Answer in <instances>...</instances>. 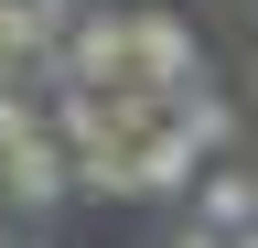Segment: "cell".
Here are the masks:
<instances>
[{
	"label": "cell",
	"instance_id": "1",
	"mask_svg": "<svg viewBox=\"0 0 258 248\" xmlns=\"http://www.w3.org/2000/svg\"><path fill=\"white\" fill-rule=\"evenodd\" d=\"M0 194H11V205H32V216L76 194V151L54 140V119H32L22 140H0Z\"/></svg>",
	"mask_w": 258,
	"mask_h": 248
},
{
	"label": "cell",
	"instance_id": "2",
	"mask_svg": "<svg viewBox=\"0 0 258 248\" xmlns=\"http://www.w3.org/2000/svg\"><path fill=\"white\" fill-rule=\"evenodd\" d=\"M64 86H129V11H76V33L54 43Z\"/></svg>",
	"mask_w": 258,
	"mask_h": 248
},
{
	"label": "cell",
	"instance_id": "3",
	"mask_svg": "<svg viewBox=\"0 0 258 248\" xmlns=\"http://www.w3.org/2000/svg\"><path fill=\"white\" fill-rule=\"evenodd\" d=\"M129 76L172 97V86H194V76H205V54H194V33H183L172 11H129Z\"/></svg>",
	"mask_w": 258,
	"mask_h": 248
},
{
	"label": "cell",
	"instance_id": "4",
	"mask_svg": "<svg viewBox=\"0 0 258 248\" xmlns=\"http://www.w3.org/2000/svg\"><path fill=\"white\" fill-rule=\"evenodd\" d=\"M194 173H205V151H194L172 119H161L151 140H129V183H140V194H194Z\"/></svg>",
	"mask_w": 258,
	"mask_h": 248
},
{
	"label": "cell",
	"instance_id": "5",
	"mask_svg": "<svg viewBox=\"0 0 258 248\" xmlns=\"http://www.w3.org/2000/svg\"><path fill=\"white\" fill-rule=\"evenodd\" d=\"M194 227H215V237L258 227V173H226V162H205V173H194Z\"/></svg>",
	"mask_w": 258,
	"mask_h": 248
},
{
	"label": "cell",
	"instance_id": "6",
	"mask_svg": "<svg viewBox=\"0 0 258 248\" xmlns=\"http://www.w3.org/2000/svg\"><path fill=\"white\" fill-rule=\"evenodd\" d=\"M172 130H183V140H194V151L215 162V151L237 140V108H226V97H215L205 76H194V86H172Z\"/></svg>",
	"mask_w": 258,
	"mask_h": 248
},
{
	"label": "cell",
	"instance_id": "7",
	"mask_svg": "<svg viewBox=\"0 0 258 248\" xmlns=\"http://www.w3.org/2000/svg\"><path fill=\"white\" fill-rule=\"evenodd\" d=\"M76 194H140L129 183V151L108 140V151H76Z\"/></svg>",
	"mask_w": 258,
	"mask_h": 248
},
{
	"label": "cell",
	"instance_id": "8",
	"mask_svg": "<svg viewBox=\"0 0 258 248\" xmlns=\"http://www.w3.org/2000/svg\"><path fill=\"white\" fill-rule=\"evenodd\" d=\"M172 248H226V237H215V227H183V237H172Z\"/></svg>",
	"mask_w": 258,
	"mask_h": 248
},
{
	"label": "cell",
	"instance_id": "9",
	"mask_svg": "<svg viewBox=\"0 0 258 248\" xmlns=\"http://www.w3.org/2000/svg\"><path fill=\"white\" fill-rule=\"evenodd\" d=\"M226 248H258V227H237V237H226Z\"/></svg>",
	"mask_w": 258,
	"mask_h": 248
},
{
	"label": "cell",
	"instance_id": "10",
	"mask_svg": "<svg viewBox=\"0 0 258 248\" xmlns=\"http://www.w3.org/2000/svg\"><path fill=\"white\" fill-rule=\"evenodd\" d=\"M22 248H54V237H22Z\"/></svg>",
	"mask_w": 258,
	"mask_h": 248
}]
</instances>
